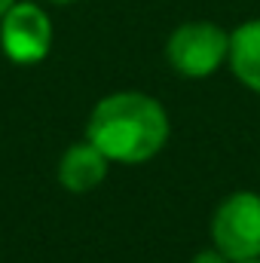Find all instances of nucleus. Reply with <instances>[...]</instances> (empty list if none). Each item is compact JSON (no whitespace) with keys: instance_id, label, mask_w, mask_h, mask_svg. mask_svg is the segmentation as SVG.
<instances>
[{"instance_id":"nucleus-3","label":"nucleus","mask_w":260,"mask_h":263,"mask_svg":"<svg viewBox=\"0 0 260 263\" xmlns=\"http://www.w3.org/2000/svg\"><path fill=\"white\" fill-rule=\"evenodd\" d=\"M230 55V34L214 22H184L165 43V59L175 73L187 80H205Z\"/></svg>"},{"instance_id":"nucleus-4","label":"nucleus","mask_w":260,"mask_h":263,"mask_svg":"<svg viewBox=\"0 0 260 263\" xmlns=\"http://www.w3.org/2000/svg\"><path fill=\"white\" fill-rule=\"evenodd\" d=\"M0 49L12 65L43 62L52 49L49 15L31 0H15L9 12L0 18Z\"/></svg>"},{"instance_id":"nucleus-1","label":"nucleus","mask_w":260,"mask_h":263,"mask_svg":"<svg viewBox=\"0 0 260 263\" xmlns=\"http://www.w3.org/2000/svg\"><path fill=\"white\" fill-rule=\"evenodd\" d=\"M86 141L110 162L138 165L169 144V114L147 92H114L92 107Z\"/></svg>"},{"instance_id":"nucleus-9","label":"nucleus","mask_w":260,"mask_h":263,"mask_svg":"<svg viewBox=\"0 0 260 263\" xmlns=\"http://www.w3.org/2000/svg\"><path fill=\"white\" fill-rule=\"evenodd\" d=\"M49 3H59V6H67V3H73V0H49Z\"/></svg>"},{"instance_id":"nucleus-8","label":"nucleus","mask_w":260,"mask_h":263,"mask_svg":"<svg viewBox=\"0 0 260 263\" xmlns=\"http://www.w3.org/2000/svg\"><path fill=\"white\" fill-rule=\"evenodd\" d=\"M12 3H15V0H0V18L9 12V6H12Z\"/></svg>"},{"instance_id":"nucleus-2","label":"nucleus","mask_w":260,"mask_h":263,"mask_svg":"<svg viewBox=\"0 0 260 263\" xmlns=\"http://www.w3.org/2000/svg\"><path fill=\"white\" fill-rule=\"evenodd\" d=\"M211 245L230 263L260 257V196L239 190L224 199L211 214Z\"/></svg>"},{"instance_id":"nucleus-7","label":"nucleus","mask_w":260,"mask_h":263,"mask_svg":"<svg viewBox=\"0 0 260 263\" xmlns=\"http://www.w3.org/2000/svg\"><path fill=\"white\" fill-rule=\"evenodd\" d=\"M193 263H230V260H227V257H224V254L214 248V251H202V254H199Z\"/></svg>"},{"instance_id":"nucleus-6","label":"nucleus","mask_w":260,"mask_h":263,"mask_svg":"<svg viewBox=\"0 0 260 263\" xmlns=\"http://www.w3.org/2000/svg\"><path fill=\"white\" fill-rule=\"evenodd\" d=\"M227 65L233 70V77L260 95V18L242 22L233 34H230V55Z\"/></svg>"},{"instance_id":"nucleus-10","label":"nucleus","mask_w":260,"mask_h":263,"mask_svg":"<svg viewBox=\"0 0 260 263\" xmlns=\"http://www.w3.org/2000/svg\"><path fill=\"white\" fill-rule=\"evenodd\" d=\"M242 263H260V257H257V260H242Z\"/></svg>"},{"instance_id":"nucleus-5","label":"nucleus","mask_w":260,"mask_h":263,"mask_svg":"<svg viewBox=\"0 0 260 263\" xmlns=\"http://www.w3.org/2000/svg\"><path fill=\"white\" fill-rule=\"evenodd\" d=\"M107 165H110V159L95 144L77 141V144H70L62 153L55 175H59V184L65 187L67 193L83 196V193H92L107 178Z\"/></svg>"}]
</instances>
